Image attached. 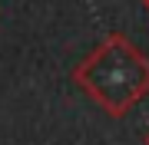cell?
I'll use <instances>...</instances> for the list:
<instances>
[{
	"instance_id": "cell-2",
	"label": "cell",
	"mask_w": 149,
	"mask_h": 145,
	"mask_svg": "<svg viewBox=\"0 0 149 145\" xmlns=\"http://www.w3.org/2000/svg\"><path fill=\"white\" fill-rule=\"evenodd\" d=\"M143 142H146V145H149V132H146V139H143Z\"/></svg>"
},
{
	"instance_id": "cell-1",
	"label": "cell",
	"mask_w": 149,
	"mask_h": 145,
	"mask_svg": "<svg viewBox=\"0 0 149 145\" xmlns=\"http://www.w3.org/2000/svg\"><path fill=\"white\" fill-rule=\"evenodd\" d=\"M73 79L106 115H126L149 92V59L113 33L76 66Z\"/></svg>"
}]
</instances>
